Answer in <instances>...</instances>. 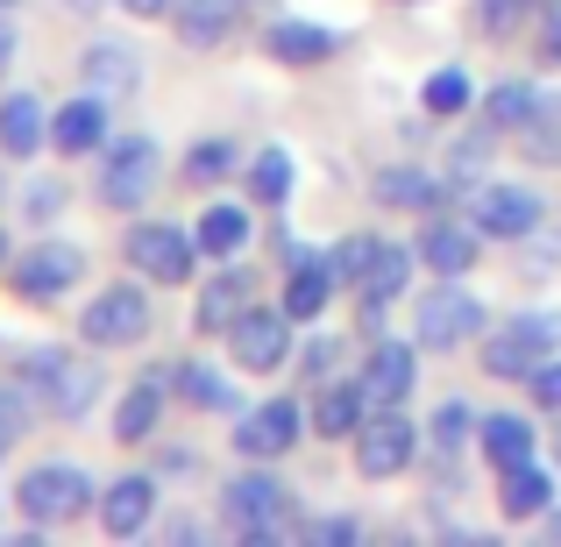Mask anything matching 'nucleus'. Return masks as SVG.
<instances>
[{
    "instance_id": "obj_1",
    "label": "nucleus",
    "mask_w": 561,
    "mask_h": 547,
    "mask_svg": "<svg viewBox=\"0 0 561 547\" xmlns=\"http://www.w3.org/2000/svg\"><path fill=\"white\" fill-rule=\"evenodd\" d=\"M548 356H561V314H519L497 334H483V369L497 384H526Z\"/></svg>"
},
{
    "instance_id": "obj_2",
    "label": "nucleus",
    "mask_w": 561,
    "mask_h": 547,
    "mask_svg": "<svg viewBox=\"0 0 561 547\" xmlns=\"http://www.w3.org/2000/svg\"><path fill=\"white\" fill-rule=\"evenodd\" d=\"M220 512H228L234 526H242L249 540H285V534H306V520L291 512V491L277 477H263V469H242V477L220 491Z\"/></svg>"
},
{
    "instance_id": "obj_3",
    "label": "nucleus",
    "mask_w": 561,
    "mask_h": 547,
    "mask_svg": "<svg viewBox=\"0 0 561 547\" xmlns=\"http://www.w3.org/2000/svg\"><path fill=\"white\" fill-rule=\"evenodd\" d=\"M22 384L43 398V412H50V420H79V412L100 398V369L57 356V349H36V356L22 363Z\"/></svg>"
},
{
    "instance_id": "obj_4",
    "label": "nucleus",
    "mask_w": 561,
    "mask_h": 547,
    "mask_svg": "<svg viewBox=\"0 0 561 547\" xmlns=\"http://www.w3.org/2000/svg\"><path fill=\"white\" fill-rule=\"evenodd\" d=\"M85 498H93V477L79 463H36L22 477V520L28 526H65L85 512Z\"/></svg>"
},
{
    "instance_id": "obj_5",
    "label": "nucleus",
    "mask_w": 561,
    "mask_h": 547,
    "mask_svg": "<svg viewBox=\"0 0 561 547\" xmlns=\"http://www.w3.org/2000/svg\"><path fill=\"white\" fill-rule=\"evenodd\" d=\"M469 220L483 228V242H534L540 220H548V200L534 185H477Z\"/></svg>"
},
{
    "instance_id": "obj_6",
    "label": "nucleus",
    "mask_w": 561,
    "mask_h": 547,
    "mask_svg": "<svg viewBox=\"0 0 561 547\" xmlns=\"http://www.w3.org/2000/svg\"><path fill=\"white\" fill-rule=\"evenodd\" d=\"M477 334H483V299L462 292V277H440L420 299V334H412V342L420 349H462V342H477Z\"/></svg>"
},
{
    "instance_id": "obj_7",
    "label": "nucleus",
    "mask_w": 561,
    "mask_h": 547,
    "mask_svg": "<svg viewBox=\"0 0 561 547\" xmlns=\"http://www.w3.org/2000/svg\"><path fill=\"white\" fill-rule=\"evenodd\" d=\"M412 455H420V426H412L398 406H377L370 420L356 426V469H363L370 483L398 477V469H412Z\"/></svg>"
},
{
    "instance_id": "obj_8",
    "label": "nucleus",
    "mask_w": 561,
    "mask_h": 547,
    "mask_svg": "<svg viewBox=\"0 0 561 547\" xmlns=\"http://www.w3.org/2000/svg\"><path fill=\"white\" fill-rule=\"evenodd\" d=\"M79 334L93 349H136L142 334H150V299H142V285L128 277V285H107L93 306L79 314Z\"/></svg>"
},
{
    "instance_id": "obj_9",
    "label": "nucleus",
    "mask_w": 561,
    "mask_h": 547,
    "mask_svg": "<svg viewBox=\"0 0 561 547\" xmlns=\"http://www.w3.org/2000/svg\"><path fill=\"white\" fill-rule=\"evenodd\" d=\"M192 257H199V235L164 228V220H142V228L128 235V263H136L150 285H185V277H192Z\"/></svg>"
},
{
    "instance_id": "obj_10",
    "label": "nucleus",
    "mask_w": 561,
    "mask_h": 547,
    "mask_svg": "<svg viewBox=\"0 0 561 547\" xmlns=\"http://www.w3.org/2000/svg\"><path fill=\"white\" fill-rule=\"evenodd\" d=\"M228 356L242 369H277L291 356V314L285 306H249V314L228 328Z\"/></svg>"
},
{
    "instance_id": "obj_11",
    "label": "nucleus",
    "mask_w": 561,
    "mask_h": 547,
    "mask_svg": "<svg viewBox=\"0 0 561 547\" xmlns=\"http://www.w3.org/2000/svg\"><path fill=\"white\" fill-rule=\"evenodd\" d=\"M157 185V143L150 136H122L107 150V171H100V200L107 206H142Z\"/></svg>"
},
{
    "instance_id": "obj_12",
    "label": "nucleus",
    "mask_w": 561,
    "mask_h": 547,
    "mask_svg": "<svg viewBox=\"0 0 561 547\" xmlns=\"http://www.w3.org/2000/svg\"><path fill=\"white\" fill-rule=\"evenodd\" d=\"M85 271V249L79 242H36L22 249V263H14V292L22 299H57V292H71Z\"/></svg>"
},
{
    "instance_id": "obj_13",
    "label": "nucleus",
    "mask_w": 561,
    "mask_h": 547,
    "mask_svg": "<svg viewBox=\"0 0 561 547\" xmlns=\"http://www.w3.org/2000/svg\"><path fill=\"white\" fill-rule=\"evenodd\" d=\"M299 426H306L299 398H271V406L242 412V426H234V448H242L249 463H277V455L299 441Z\"/></svg>"
},
{
    "instance_id": "obj_14",
    "label": "nucleus",
    "mask_w": 561,
    "mask_h": 547,
    "mask_svg": "<svg viewBox=\"0 0 561 547\" xmlns=\"http://www.w3.org/2000/svg\"><path fill=\"white\" fill-rule=\"evenodd\" d=\"M412 249H420V263L434 277H469L477 271V249H483V228L477 220H426Z\"/></svg>"
},
{
    "instance_id": "obj_15",
    "label": "nucleus",
    "mask_w": 561,
    "mask_h": 547,
    "mask_svg": "<svg viewBox=\"0 0 561 547\" xmlns=\"http://www.w3.org/2000/svg\"><path fill=\"white\" fill-rule=\"evenodd\" d=\"M363 384H370V406H405L420 384V342H377L363 363Z\"/></svg>"
},
{
    "instance_id": "obj_16",
    "label": "nucleus",
    "mask_w": 561,
    "mask_h": 547,
    "mask_svg": "<svg viewBox=\"0 0 561 547\" xmlns=\"http://www.w3.org/2000/svg\"><path fill=\"white\" fill-rule=\"evenodd\" d=\"M150 520H157V483L150 477H114L107 491H100V526H107L114 540H136Z\"/></svg>"
},
{
    "instance_id": "obj_17",
    "label": "nucleus",
    "mask_w": 561,
    "mask_h": 547,
    "mask_svg": "<svg viewBox=\"0 0 561 547\" xmlns=\"http://www.w3.org/2000/svg\"><path fill=\"white\" fill-rule=\"evenodd\" d=\"M412 263H420V249H405V242H383V257L370 263V277H363V285H356L363 328H377V320H383V306H391L398 292L412 285Z\"/></svg>"
},
{
    "instance_id": "obj_18",
    "label": "nucleus",
    "mask_w": 561,
    "mask_h": 547,
    "mask_svg": "<svg viewBox=\"0 0 561 547\" xmlns=\"http://www.w3.org/2000/svg\"><path fill=\"white\" fill-rule=\"evenodd\" d=\"M534 420L526 412H483L477 420V448H483V463L491 469H519V463H534Z\"/></svg>"
},
{
    "instance_id": "obj_19",
    "label": "nucleus",
    "mask_w": 561,
    "mask_h": 547,
    "mask_svg": "<svg viewBox=\"0 0 561 547\" xmlns=\"http://www.w3.org/2000/svg\"><path fill=\"white\" fill-rule=\"evenodd\" d=\"M497 512H505L512 526H519V520H548V512H554V477L540 463L497 469Z\"/></svg>"
},
{
    "instance_id": "obj_20",
    "label": "nucleus",
    "mask_w": 561,
    "mask_h": 547,
    "mask_svg": "<svg viewBox=\"0 0 561 547\" xmlns=\"http://www.w3.org/2000/svg\"><path fill=\"white\" fill-rule=\"evenodd\" d=\"M50 143L65 157H85V150H100L107 143V100L100 93H79V100H65V107L50 114Z\"/></svg>"
},
{
    "instance_id": "obj_21",
    "label": "nucleus",
    "mask_w": 561,
    "mask_h": 547,
    "mask_svg": "<svg viewBox=\"0 0 561 547\" xmlns=\"http://www.w3.org/2000/svg\"><path fill=\"white\" fill-rule=\"evenodd\" d=\"M79 71H85V93H100V100H122V93L142 86V57L128 50V43H93Z\"/></svg>"
},
{
    "instance_id": "obj_22",
    "label": "nucleus",
    "mask_w": 561,
    "mask_h": 547,
    "mask_svg": "<svg viewBox=\"0 0 561 547\" xmlns=\"http://www.w3.org/2000/svg\"><path fill=\"white\" fill-rule=\"evenodd\" d=\"M370 384H363V377H348V384H320V398H313V426H320V434H348V441H356V426L363 420H370Z\"/></svg>"
},
{
    "instance_id": "obj_23",
    "label": "nucleus",
    "mask_w": 561,
    "mask_h": 547,
    "mask_svg": "<svg viewBox=\"0 0 561 547\" xmlns=\"http://www.w3.org/2000/svg\"><path fill=\"white\" fill-rule=\"evenodd\" d=\"M249 306H256V277H249V271H220L214 285L199 292V328L206 334H228Z\"/></svg>"
},
{
    "instance_id": "obj_24",
    "label": "nucleus",
    "mask_w": 561,
    "mask_h": 547,
    "mask_svg": "<svg viewBox=\"0 0 561 547\" xmlns=\"http://www.w3.org/2000/svg\"><path fill=\"white\" fill-rule=\"evenodd\" d=\"M43 136H50V122H43L36 93H8V100H0V150H8V157H36Z\"/></svg>"
},
{
    "instance_id": "obj_25",
    "label": "nucleus",
    "mask_w": 561,
    "mask_h": 547,
    "mask_svg": "<svg viewBox=\"0 0 561 547\" xmlns=\"http://www.w3.org/2000/svg\"><path fill=\"white\" fill-rule=\"evenodd\" d=\"M242 14H249V0H179V36L206 50V43L234 36V29H242Z\"/></svg>"
},
{
    "instance_id": "obj_26",
    "label": "nucleus",
    "mask_w": 561,
    "mask_h": 547,
    "mask_svg": "<svg viewBox=\"0 0 561 547\" xmlns=\"http://www.w3.org/2000/svg\"><path fill=\"white\" fill-rule=\"evenodd\" d=\"M334 285H342V277H334V257H299V271L285 277V314L291 320H320V306H328Z\"/></svg>"
},
{
    "instance_id": "obj_27",
    "label": "nucleus",
    "mask_w": 561,
    "mask_h": 547,
    "mask_svg": "<svg viewBox=\"0 0 561 547\" xmlns=\"http://www.w3.org/2000/svg\"><path fill=\"white\" fill-rule=\"evenodd\" d=\"M440 200H448V185H440L434 171H412V164H398V171H377V206H405V214H434Z\"/></svg>"
},
{
    "instance_id": "obj_28",
    "label": "nucleus",
    "mask_w": 561,
    "mask_h": 547,
    "mask_svg": "<svg viewBox=\"0 0 561 547\" xmlns=\"http://www.w3.org/2000/svg\"><path fill=\"white\" fill-rule=\"evenodd\" d=\"M540 100H548V93H534L526 79H497L491 93H483V122H491L497 136H519V128L540 114Z\"/></svg>"
},
{
    "instance_id": "obj_29",
    "label": "nucleus",
    "mask_w": 561,
    "mask_h": 547,
    "mask_svg": "<svg viewBox=\"0 0 561 547\" xmlns=\"http://www.w3.org/2000/svg\"><path fill=\"white\" fill-rule=\"evenodd\" d=\"M263 43H271L277 65H320V57H334V43H342V36L320 29V22H277Z\"/></svg>"
},
{
    "instance_id": "obj_30",
    "label": "nucleus",
    "mask_w": 561,
    "mask_h": 547,
    "mask_svg": "<svg viewBox=\"0 0 561 547\" xmlns=\"http://www.w3.org/2000/svg\"><path fill=\"white\" fill-rule=\"evenodd\" d=\"M157 412H164V384L142 377L136 391L122 398V412H114V441H128V448H136V441H150L157 434Z\"/></svg>"
},
{
    "instance_id": "obj_31",
    "label": "nucleus",
    "mask_w": 561,
    "mask_h": 547,
    "mask_svg": "<svg viewBox=\"0 0 561 547\" xmlns=\"http://www.w3.org/2000/svg\"><path fill=\"white\" fill-rule=\"evenodd\" d=\"M249 242V206H206L199 214V257H234Z\"/></svg>"
},
{
    "instance_id": "obj_32",
    "label": "nucleus",
    "mask_w": 561,
    "mask_h": 547,
    "mask_svg": "<svg viewBox=\"0 0 561 547\" xmlns=\"http://www.w3.org/2000/svg\"><path fill=\"white\" fill-rule=\"evenodd\" d=\"M420 100H426V114H469L477 86H469V71H462V65H440L434 79L420 86Z\"/></svg>"
},
{
    "instance_id": "obj_33",
    "label": "nucleus",
    "mask_w": 561,
    "mask_h": 547,
    "mask_svg": "<svg viewBox=\"0 0 561 547\" xmlns=\"http://www.w3.org/2000/svg\"><path fill=\"white\" fill-rule=\"evenodd\" d=\"M285 192H291V157L285 150H256V164H249V200L285 206Z\"/></svg>"
},
{
    "instance_id": "obj_34",
    "label": "nucleus",
    "mask_w": 561,
    "mask_h": 547,
    "mask_svg": "<svg viewBox=\"0 0 561 547\" xmlns=\"http://www.w3.org/2000/svg\"><path fill=\"white\" fill-rule=\"evenodd\" d=\"M519 143L534 164H561V100H540V114L519 128Z\"/></svg>"
},
{
    "instance_id": "obj_35",
    "label": "nucleus",
    "mask_w": 561,
    "mask_h": 547,
    "mask_svg": "<svg viewBox=\"0 0 561 547\" xmlns=\"http://www.w3.org/2000/svg\"><path fill=\"white\" fill-rule=\"evenodd\" d=\"M328 257H334V277L356 292L363 277H370V263L383 257V235H348V242H334V249H328Z\"/></svg>"
},
{
    "instance_id": "obj_36",
    "label": "nucleus",
    "mask_w": 561,
    "mask_h": 547,
    "mask_svg": "<svg viewBox=\"0 0 561 547\" xmlns=\"http://www.w3.org/2000/svg\"><path fill=\"white\" fill-rule=\"evenodd\" d=\"M171 377H179L185 406H199V412H228V406H234V391H228V384H220L206 363H185V369H171Z\"/></svg>"
},
{
    "instance_id": "obj_37",
    "label": "nucleus",
    "mask_w": 561,
    "mask_h": 547,
    "mask_svg": "<svg viewBox=\"0 0 561 547\" xmlns=\"http://www.w3.org/2000/svg\"><path fill=\"white\" fill-rule=\"evenodd\" d=\"M426 441H434L440 455H455V448H462V441H477V412H469L462 398H448V406H440L434 420H426Z\"/></svg>"
},
{
    "instance_id": "obj_38",
    "label": "nucleus",
    "mask_w": 561,
    "mask_h": 547,
    "mask_svg": "<svg viewBox=\"0 0 561 547\" xmlns=\"http://www.w3.org/2000/svg\"><path fill=\"white\" fill-rule=\"evenodd\" d=\"M491 136H497V128L483 122L477 136H462V143H455V157H448V192H455V185H477V179H483V164H491Z\"/></svg>"
},
{
    "instance_id": "obj_39",
    "label": "nucleus",
    "mask_w": 561,
    "mask_h": 547,
    "mask_svg": "<svg viewBox=\"0 0 561 547\" xmlns=\"http://www.w3.org/2000/svg\"><path fill=\"white\" fill-rule=\"evenodd\" d=\"M534 8H540V0H477V29H483L491 43H505V36H519V22H526Z\"/></svg>"
},
{
    "instance_id": "obj_40",
    "label": "nucleus",
    "mask_w": 561,
    "mask_h": 547,
    "mask_svg": "<svg viewBox=\"0 0 561 547\" xmlns=\"http://www.w3.org/2000/svg\"><path fill=\"white\" fill-rule=\"evenodd\" d=\"M228 171H234V143H199V150L185 157L192 185H214V179H228Z\"/></svg>"
},
{
    "instance_id": "obj_41",
    "label": "nucleus",
    "mask_w": 561,
    "mask_h": 547,
    "mask_svg": "<svg viewBox=\"0 0 561 547\" xmlns=\"http://www.w3.org/2000/svg\"><path fill=\"white\" fill-rule=\"evenodd\" d=\"M534 22H540V36H534V57H540V65H561V0H540V8H534Z\"/></svg>"
},
{
    "instance_id": "obj_42",
    "label": "nucleus",
    "mask_w": 561,
    "mask_h": 547,
    "mask_svg": "<svg viewBox=\"0 0 561 547\" xmlns=\"http://www.w3.org/2000/svg\"><path fill=\"white\" fill-rule=\"evenodd\" d=\"M22 214L36 220V228H50V220L65 214V185H50V179H43V185H28V192H22Z\"/></svg>"
},
{
    "instance_id": "obj_43",
    "label": "nucleus",
    "mask_w": 561,
    "mask_h": 547,
    "mask_svg": "<svg viewBox=\"0 0 561 547\" xmlns=\"http://www.w3.org/2000/svg\"><path fill=\"white\" fill-rule=\"evenodd\" d=\"M526 391H534V406H540V412H561V356L540 363L534 377H526Z\"/></svg>"
},
{
    "instance_id": "obj_44",
    "label": "nucleus",
    "mask_w": 561,
    "mask_h": 547,
    "mask_svg": "<svg viewBox=\"0 0 561 547\" xmlns=\"http://www.w3.org/2000/svg\"><path fill=\"white\" fill-rule=\"evenodd\" d=\"M22 426H28V398L0 384V441H14V434H22Z\"/></svg>"
},
{
    "instance_id": "obj_45",
    "label": "nucleus",
    "mask_w": 561,
    "mask_h": 547,
    "mask_svg": "<svg viewBox=\"0 0 561 547\" xmlns=\"http://www.w3.org/2000/svg\"><path fill=\"white\" fill-rule=\"evenodd\" d=\"M299 540H334V547H348V540H356V520H306Z\"/></svg>"
},
{
    "instance_id": "obj_46",
    "label": "nucleus",
    "mask_w": 561,
    "mask_h": 547,
    "mask_svg": "<svg viewBox=\"0 0 561 547\" xmlns=\"http://www.w3.org/2000/svg\"><path fill=\"white\" fill-rule=\"evenodd\" d=\"M334 363H342V342H328V334H320V342H306V377H328Z\"/></svg>"
},
{
    "instance_id": "obj_47",
    "label": "nucleus",
    "mask_w": 561,
    "mask_h": 547,
    "mask_svg": "<svg viewBox=\"0 0 561 547\" xmlns=\"http://www.w3.org/2000/svg\"><path fill=\"white\" fill-rule=\"evenodd\" d=\"M114 8H128V14H164L171 0H114Z\"/></svg>"
},
{
    "instance_id": "obj_48",
    "label": "nucleus",
    "mask_w": 561,
    "mask_h": 547,
    "mask_svg": "<svg viewBox=\"0 0 561 547\" xmlns=\"http://www.w3.org/2000/svg\"><path fill=\"white\" fill-rule=\"evenodd\" d=\"M14 43H22V36H14V29H8V22H0V71H8V57H14Z\"/></svg>"
},
{
    "instance_id": "obj_49",
    "label": "nucleus",
    "mask_w": 561,
    "mask_h": 547,
    "mask_svg": "<svg viewBox=\"0 0 561 547\" xmlns=\"http://www.w3.org/2000/svg\"><path fill=\"white\" fill-rule=\"evenodd\" d=\"M65 8H71V14H93V8H107V0H65Z\"/></svg>"
},
{
    "instance_id": "obj_50",
    "label": "nucleus",
    "mask_w": 561,
    "mask_h": 547,
    "mask_svg": "<svg viewBox=\"0 0 561 547\" xmlns=\"http://www.w3.org/2000/svg\"><path fill=\"white\" fill-rule=\"evenodd\" d=\"M548 534H554V540H561V512H548Z\"/></svg>"
},
{
    "instance_id": "obj_51",
    "label": "nucleus",
    "mask_w": 561,
    "mask_h": 547,
    "mask_svg": "<svg viewBox=\"0 0 561 547\" xmlns=\"http://www.w3.org/2000/svg\"><path fill=\"white\" fill-rule=\"evenodd\" d=\"M8 257H14V249H8V235H0V263H8Z\"/></svg>"
},
{
    "instance_id": "obj_52",
    "label": "nucleus",
    "mask_w": 561,
    "mask_h": 547,
    "mask_svg": "<svg viewBox=\"0 0 561 547\" xmlns=\"http://www.w3.org/2000/svg\"><path fill=\"white\" fill-rule=\"evenodd\" d=\"M554 463H561V434H554Z\"/></svg>"
},
{
    "instance_id": "obj_53",
    "label": "nucleus",
    "mask_w": 561,
    "mask_h": 547,
    "mask_svg": "<svg viewBox=\"0 0 561 547\" xmlns=\"http://www.w3.org/2000/svg\"><path fill=\"white\" fill-rule=\"evenodd\" d=\"M8 8H14V0H0V14H8Z\"/></svg>"
},
{
    "instance_id": "obj_54",
    "label": "nucleus",
    "mask_w": 561,
    "mask_h": 547,
    "mask_svg": "<svg viewBox=\"0 0 561 547\" xmlns=\"http://www.w3.org/2000/svg\"><path fill=\"white\" fill-rule=\"evenodd\" d=\"M249 8H263V0H249Z\"/></svg>"
},
{
    "instance_id": "obj_55",
    "label": "nucleus",
    "mask_w": 561,
    "mask_h": 547,
    "mask_svg": "<svg viewBox=\"0 0 561 547\" xmlns=\"http://www.w3.org/2000/svg\"><path fill=\"white\" fill-rule=\"evenodd\" d=\"M0 448H8V441H0Z\"/></svg>"
}]
</instances>
